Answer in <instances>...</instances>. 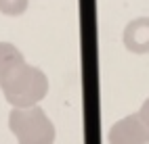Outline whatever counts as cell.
Returning a JSON list of instances; mask_svg holds the SVG:
<instances>
[{"mask_svg":"<svg viewBox=\"0 0 149 144\" xmlns=\"http://www.w3.org/2000/svg\"><path fill=\"white\" fill-rule=\"evenodd\" d=\"M27 8V0H0V13L8 17H17Z\"/></svg>","mask_w":149,"mask_h":144,"instance_id":"cell-5","label":"cell"},{"mask_svg":"<svg viewBox=\"0 0 149 144\" xmlns=\"http://www.w3.org/2000/svg\"><path fill=\"white\" fill-rule=\"evenodd\" d=\"M0 88L13 109H29L48 94V77L25 63L17 46L0 42Z\"/></svg>","mask_w":149,"mask_h":144,"instance_id":"cell-1","label":"cell"},{"mask_svg":"<svg viewBox=\"0 0 149 144\" xmlns=\"http://www.w3.org/2000/svg\"><path fill=\"white\" fill-rule=\"evenodd\" d=\"M124 46L134 54L149 52V17H139L124 29Z\"/></svg>","mask_w":149,"mask_h":144,"instance_id":"cell-4","label":"cell"},{"mask_svg":"<svg viewBox=\"0 0 149 144\" xmlns=\"http://www.w3.org/2000/svg\"><path fill=\"white\" fill-rule=\"evenodd\" d=\"M139 115H141V119L147 123V125H149V98L141 104V109H139Z\"/></svg>","mask_w":149,"mask_h":144,"instance_id":"cell-6","label":"cell"},{"mask_svg":"<svg viewBox=\"0 0 149 144\" xmlns=\"http://www.w3.org/2000/svg\"><path fill=\"white\" fill-rule=\"evenodd\" d=\"M107 140L109 144H149V125L139 113H132L113 123Z\"/></svg>","mask_w":149,"mask_h":144,"instance_id":"cell-3","label":"cell"},{"mask_svg":"<svg viewBox=\"0 0 149 144\" xmlns=\"http://www.w3.org/2000/svg\"><path fill=\"white\" fill-rule=\"evenodd\" d=\"M8 128L17 136L19 144L55 142V125L38 104L29 109H13L8 113Z\"/></svg>","mask_w":149,"mask_h":144,"instance_id":"cell-2","label":"cell"}]
</instances>
